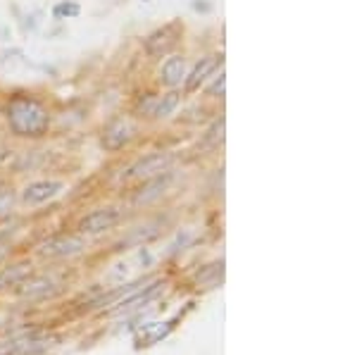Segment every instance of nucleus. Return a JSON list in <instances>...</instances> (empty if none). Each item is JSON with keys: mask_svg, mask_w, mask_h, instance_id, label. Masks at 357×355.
Here are the masks:
<instances>
[{"mask_svg": "<svg viewBox=\"0 0 357 355\" xmlns=\"http://www.w3.org/2000/svg\"><path fill=\"white\" fill-rule=\"evenodd\" d=\"M224 91H227V77H224V70L220 74H215L212 84L207 86V96L210 98H224Z\"/></svg>", "mask_w": 357, "mask_h": 355, "instance_id": "obj_17", "label": "nucleus"}, {"mask_svg": "<svg viewBox=\"0 0 357 355\" xmlns=\"http://www.w3.org/2000/svg\"><path fill=\"white\" fill-rule=\"evenodd\" d=\"M181 105V93H178L176 89L167 91V93L158 96L155 98V107H153V119H169L172 114L176 112V107Z\"/></svg>", "mask_w": 357, "mask_h": 355, "instance_id": "obj_12", "label": "nucleus"}, {"mask_svg": "<svg viewBox=\"0 0 357 355\" xmlns=\"http://www.w3.org/2000/svg\"><path fill=\"white\" fill-rule=\"evenodd\" d=\"M186 72H188L186 57L181 53L167 55V60L162 62V67H160V84H162L167 91L178 89V86L183 84V79H186Z\"/></svg>", "mask_w": 357, "mask_h": 355, "instance_id": "obj_9", "label": "nucleus"}, {"mask_svg": "<svg viewBox=\"0 0 357 355\" xmlns=\"http://www.w3.org/2000/svg\"><path fill=\"white\" fill-rule=\"evenodd\" d=\"M50 336H41V334H31L26 339H17L13 343L3 348V355H29V353H38L43 348L50 346Z\"/></svg>", "mask_w": 357, "mask_h": 355, "instance_id": "obj_11", "label": "nucleus"}, {"mask_svg": "<svg viewBox=\"0 0 357 355\" xmlns=\"http://www.w3.org/2000/svg\"><path fill=\"white\" fill-rule=\"evenodd\" d=\"M134 136H136V127L129 117H114L105 124V129H102L100 146L110 153H117L129 146V143L134 141Z\"/></svg>", "mask_w": 357, "mask_h": 355, "instance_id": "obj_4", "label": "nucleus"}, {"mask_svg": "<svg viewBox=\"0 0 357 355\" xmlns=\"http://www.w3.org/2000/svg\"><path fill=\"white\" fill-rule=\"evenodd\" d=\"M79 13H82V8L74 0H62V3H57L53 8L55 20H74V17H79Z\"/></svg>", "mask_w": 357, "mask_h": 355, "instance_id": "obj_16", "label": "nucleus"}, {"mask_svg": "<svg viewBox=\"0 0 357 355\" xmlns=\"http://www.w3.org/2000/svg\"><path fill=\"white\" fill-rule=\"evenodd\" d=\"M22 289H20V294L24 296V299H36V296H48L50 291H53V277H36V279H31V282H24V284H20Z\"/></svg>", "mask_w": 357, "mask_h": 355, "instance_id": "obj_14", "label": "nucleus"}, {"mask_svg": "<svg viewBox=\"0 0 357 355\" xmlns=\"http://www.w3.org/2000/svg\"><path fill=\"white\" fill-rule=\"evenodd\" d=\"M193 10H195V13H210L212 5L210 3H203V0H193Z\"/></svg>", "mask_w": 357, "mask_h": 355, "instance_id": "obj_19", "label": "nucleus"}, {"mask_svg": "<svg viewBox=\"0 0 357 355\" xmlns=\"http://www.w3.org/2000/svg\"><path fill=\"white\" fill-rule=\"evenodd\" d=\"M29 277H31V265H26V262L5 267V270H0V291L15 289V286L24 284Z\"/></svg>", "mask_w": 357, "mask_h": 355, "instance_id": "obj_13", "label": "nucleus"}, {"mask_svg": "<svg viewBox=\"0 0 357 355\" xmlns=\"http://www.w3.org/2000/svg\"><path fill=\"white\" fill-rule=\"evenodd\" d=\"M65 184L57 179H41V181H31L24 191H22V200L26 205H41V203H48V200L57 198L62 193Z\"/></svg>", "mask_w": 357, "mask_h": 355, "instance_id": "obj_8", "label": "nucleus"}, {"mask_svg": "<svg viewBox=\"0 0 357 355\" xmlns=\"http://www.w3.org/2000/svg\"><path fill=\"white\" fill-rule=\"evenodd\" d=\"M174 165V156L172 153H148V156L138 158L134 165L122 174V181H146V179H153V176L162 174V172L172 169Z\"/></svg>", "mask_w": 357, "mask_h": 355, "instance_id": "obj_3", "label": "nucleus"}, {"mask_svg": "<svg viewBox=\"0 0 357 355\" xmlns=\"http://www.w3.org/2000/svg\"><path fill=\"white\" fill-rule=\"evenodd\" d=\"M162 289V282H155L151 286H146V291H131V296L126 301H119L117 303V308L114 310H126V308H134V305H141V303H146V301H151L158 291Z\"/></svg>", "mask_w": 357, "mask_h": 355, "instance_id": "obj_15", "label": "nucleus"}, {"mask_svg": "<svg viewBox=\"0 0 357 355\" xmlns=\"http://www.w3.org/2000/svg\"><path fill=\"white\" fill-rule=\"evenodd\" d=\"M3 114H5V122H8L10 134L17 136V139H29V141L43 139L50 131V124H53V114H50L48 107L29 93L13 96V98L5 103Z\"/></svg>", "mask_w": 357, "mask_h": 355, "instance_id": "obj_1", "label": "nucleus"}, {"mask_svg": "<svg viewBox=\"0 0 357 355\" xmlns=\"http://www.w3.org/2000/svg\"><path fill=\"white\" fill-rule=\"evenodd\" d=\"M172 179H174V174H172L169 169L162 172V174H158V176H153V179H146V181H143V186H141V191L134 193V205L153 203L155 198H160L167 188H169Z\"/></svg>", "mask_w": 357, "mask_h": 355, "instance_id": "obj_10", "label": "nucleus"}, {"mask_svg": "<svg viewBox=\"0 0 357 355\" xmlns=\"http://www.w3.org/2000/svg\"><path fill=\"white\" fill-rule=\"evenodd\" d=\"M181 36H183L181 22H167L165 27H160V29H155L153 33H148L146 41H143V50H146L148 57L160 60V57H167V55L174 53L178 41H181Z\"/></svg>", "mask_w": 357, "mask_h": 355, "instance_id": "obj_2", "label": "nucleus"}, {"mask_svg": "<svg viewBox=\"0 0 357 355\" xmlns=\"http://www.w3.org/2000/svg\"><path fill=\"white\" fill-rule=\"evenodd\" d=\"M207 141H210L212 146H220L224 141V117L217 119V122L212 124V129H207Z\"/></svg>", "mask_w": 357, "mask_h": 355, "instance_id": "obj_18", "label": "nucleus"}, {"mask_svg": "<svg viewBox=\"0 0 357 355\" xmlns=\"http://www.w3.org/2000/svg\"><path fill=\"white\" fill-rule=\"evenodd\" d=\"M217 67H220V60L217 55H205L200 57L198 62L191 67V72H186V79H183V93L186 96H193L200 91V86H205L210 82V77H215Z\"/></svg>", "mask_w": 357, "mask_h": 355, "instance_id": "obj_7", "label": "nucleus"}, {"mask_svg": "<svg viewBox=\"0 0 357 355\" xmlns=\"http://www.w3.org/2000/svg\"><path fill=\"white\" fill-rule=\"evenodd\" d=\"M86 248L84 236H77V234H57V236H50L38 246V253L43 257H72L79 255Z\"/></svg>", "mask_w": 357, "mask_h": 355, "instance_id": "obj_5", "label": "nucleus"}, {"mask_svg": "<svg viewBox=\"0 0 357 355\" xmlns=\"http://www.w3.org/2000/svg\"><path fill=\"white\" fill-rule=\"evenodd\" d=\"M119 220H122V213L117 208H98L79 222V232L89 234V236H98V234H105L117 227Z\"/></svg>", "mask_w": 357, "mask_h": 355, "instance_id": "obj_6", "label": "nucleus"}]
</instances>
